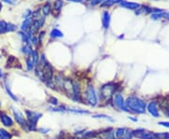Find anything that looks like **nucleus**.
<instances>
[{
    "instance_id": "nucleus-1",
    "label": "nucleus",
    "mask_w": 169,
    "mask_h": 139,
    "mask_svg": "<svg viewBox=\"0 0 169 139\" xmlns=\"http://www.w3.org/2000/svg\"><path fill=\"white\" fill-rule=\"evenodd\" d=\"M125 105L128 111L136 114H143L146 112L147 104L144 100L137 96H130L126 99Z\"/></svg>"
},
{
    "instance_id": "nucleus-2",
    "label": "nucleus",
    "mask_w": 169,
    "mask_h": 139,
    "mask_svg": "<svg viewBox=\"0 0 169 139\" xmlns=\"http://www.w3.org/2000/svg\"><path fill=\"white\" fill-rule=\"evenodd\" d=\"M116 84L113 82L102 85L101 90H100V94H101L102 99L103 101H105V102H109L110 100L113 99V96L116 93Z\"/></svg>"
},
{
    "instance_id": "nucleus-3",
    "label": "nucleus",
    "mask_w": 169,
    "mask_h": 139,
    "mask_svg": "<svg viewBox=\"0 0 169 139\" xmlns=\"http://www.w3.org/2000/svg\"><path fill=\"white\" fill-rule=\"evenodd\" d=\"M86 103L90 106H95L98 105V96L96 93V90L93 85H88L85 92Z\"/></svg>"
},
{
    "instance_id": "nucleus-4",
    "label": "nucleus",
    "mask_w": 169,
    "mask_h": 139,
    "mask_svg": "<svg viewBox=\"0 0 169 139\" xmlns=\"http://www.w3.org/2000/svg\"><path fill=\"white\" fill-rule=\"evenodd\" d=\"M26 117H27V127H29V130H36V125L38 120L40 119L41 114L34 111L26 110Z\"/></svg>"
},
{
    "instance_id": "nucleus-5",
    "label": "nucleus",
    "mask_w": 169,
    "mask_h": 139,
    "mask_svg": "<svg viewBox=\"0 0 169 139\" xmlns=\"http://www.w3.org/2000/svg\"><path fill=\"white\" fill-rule=\"evenodd\" d=\"M113 104L116 108L120 111H125V112H129L127 109L126 105H125V100H124L123 96L121 93L116 92L113 96Z\"/></svg>"
},
{
    "instance_id": "nucleus-6",
    "label": "nucleus",
    "mask_w": 169,
    "mask_h": 139,
    "mask_svg": "<svg viewBox=\"0 0 169 139\" xmlns=\"http://www.w3.org/2000/svg\"><path fill=\"white\" fill-rule=\"evenodd\" d=\"M133 136L139 139H157L156 134L152 132H149L145 129H137L135 131H133Z\"/></svg>"
},
{
    "instance_id": "nucleus-7",
    "label": "nucleus",
    "mask_w": 169,
    "mask_h": 139,
    "mask_svg": "<svg viewBox=\"0 0 169 139\" xmlns=\"http://www.w3.org/2000/svg\"><path fill=\"white\" fill-rule=\"evenodd\" d=\"M116 139H132L133 136V131L128 128H118L114 131Z\"/></svg>"
},
{
    "instance_id": "nucleus-8",
    "label": "nucleus",
    "mask_w": 169,
    "mask_h": 139,
    "mask_svg": "<svg viewBox=\"0 0 169 139\" xmlns=\"http://www.w3.org/2000/svg\"><path fill=\"white\" fill-rule=\"evenodd\" d=\"M147 109L152 117L159 118L160 113H159V109H158V104L156 101H151V102H149L147 106Z\"/></svg>"
},
{
    "instance_id": "nucleus-9",
    "label": "nucleus",
    "mask_w": 169,
    "mask_h": 139,
    "mask_svg": "<svg viewBox=\"0 0 169 139\" xmlns=\"http://www.w3.org/2000/svg\"><path fill=\"white\" fill-rule=\"evenodd\" d=\"M13 115H14V117H15V120H16V121L18 122L21 126L22 127H27V121L26 120V119H25V117H24V115H23V113L21 112V111H19L18 109H16V108H14L13 107Z\"/></svg>"
},
{
    "instance_id": "nucleus-10",
    "label": "nucleus",
    "mask_w": 169,
    "mask_h": 139,
    "mask_svg": "<svg viewBox=\"0 0 169 139\" xmlns=\"http://www.w3.org/2000/svg\"><path fill=\"white\" fill-rule=\"evenodd\" d=\"M119 4L121 7H123V8L130 9H135L140 8V4H138V3H134V2H128V1H123L122 0Z\"/></svg>"
},
{
    "instance_id": "nucleus-11",
    "label": "nucleus",
    "mask_w": 169,
    "mask_h": 139,
    "mask_svg": "<svg viewBox=\"0 0 169 139\" xmlns=\"http://www.w3.org/2000/svg\"><path fill=\"white\" fill-rule=\"evenodd\" d=\"M0 120H1L3 125L6 127H11L13 125V120H11V118L9 117L8 115H6V114H2V115L0 116Z\"/></svg>"
},
{
    "instance_id": "nucleus-12",
    "label": "nucleus",
    "mask_w": 169,
    "mask_h": 139,
    "mask_svg": "<svg viewBox=\"0 0 169 139\" xmlns=\"http://www.w3.org/2000/svg\"><path fill=\"white\" fill-rule=\"evenodd\" d=\"M99 136L101 139H116L115 134H114V131H105L102 132L99 134Z\"/></svg>"
},
{
    "instance_id": "nucleus-13",
    "label": "nucleus",
    "mask_w": 169,
    "mask_h": 139,
    "mask_svg": "<svg viewBox=\"0 0 169 139\" xmlns=\"http://www.w3.org/2000/svg\"><path fill=\"white\" fill-rule=\"evenodd\" d=\"M36 63L35 61H34V57H33V53L32 54L28 55V56L26 57V67H27V69L28 70H32V69L34 68V67H35Z\"/></svg>"
},
{
    "instance_id": "nucleus-14",
    "label": "nucleus",
    "mask_w": 169,
    "mask_h": 139,
    "mask_svg": "<svg viewBox=\"0 0 169 139\" xmlns=\"http://www.w3.org/2000/svg\"><path fill=\"white\" fill-rule=\"evenodd\" d=\"M110 24V14L108 11H104L102 14V25L105 29H107Z\"/></svg>"
},
{
    "instance_id": "nucleus-15",
    "label": "nucleus",
    "mask_w": 169,
    "mask_h": 139,
    "mask_svg": "<svg viewBox=\"0 0 169 139\" xmlns=\"http://www.w3.org/2000/svg\"><path fill=\"white\" fill-rule=\"evenodd\" d=\"M32 19L31 18H26L25 21H24V23L22 24V30L23 31H26L28 28H30L31 24H32Z\"/></svg>"
},
{
    "instance_id": "nucleus-16",
    "label": "nucleus",
    "mask_w": 169,
    "mask_h": 139,
    "mask_svg": "<svg viewBox=\"0 0 169 139\" xmlns=\"http://www.w3.org/2000/svg\"><path fill=\"white\" fill-rule=\"evenodd\" d=\"M122 0H105L104 2L102 3V7H111L113 5L116 4V3H120Z\"/></svg>"
},
{
    "instance_id": "nucleus-17",
    "label": "nucleus",
    "mask_w": 169,
    "mask_h": 139,
    "mask_svg": "<svg viewBox=\"0 0 169 139\" xmlns=\"http://www.w3.org/2000/svg\"><path fill=\"white\" fill-rule=\"evenodd\" d=\"M11 135L4 129H0V139H10Z\"/></svg>"
},
{
    "instance_id": "nucleus-18",
    "label": "nucleus",
    "mask_w": 169,
    "mask_h": 139,
    "mask_svg": "<svg viewBox=\"0 0 169 139\" xmlns=\"http://www.w3.org/2000/svg\"><path fill=\"white\" fill-rule=\"evenodd\" d=\"M63 6V0H56L54 3V9L57 11H59Z\"/></svg>"
},
{
    "instance_id": "nucleus-19",
    "label": "nucleus",
    "mask_w": 169,
    "mask_h": 139,
    "mask_svg": "<svg viewBox=\"0 0 169 139\" xmlns=\"http://www.w3.org/2000/svg\"><path fill=\"white\" fill-rule=\"evenodd\" d=\"M50 35L52 37H63V33L60 32L58 29H53Z\"/></svg>"
},
{
    "instance_id": "nucleus-20",
    "label": "nucleus",
    "mask_w": 169,
    "mask_h": 139,
    "mask_svg": "<svg viewBox=\"0 0 169 139\" xmlns=\"http://www.w3.org/2000/svg\"><path fill=\"white\" fill-rule=\"evenodd\" d=\"M7 26H8V23L5 21H0V35L7 32Z\"/></svg>"
},
{
    "instance_id": "nucleus-21",
    "label": "nucleus",
    "mask_w": 169,
    "mask_h": 139,
    "mask_svg": "<svg viewBox=\"0 0 169 139\" xmlns=\"http://www.w3.org/2000/svg\"><path fill=\"white\" fill-rule=\"evenodd\" d=\"M23 51H24V53H26L27 55V56H28V55H30V54H32V53H33L32 48L30 47V45H26V46L24 47Z\"/></svg>"
},
{
    "instance_id": "nucleus-22",
    "label": "nucleus",
    "mask_w": 169,
    "mask_h": 139,
    "mask_svg": "<svg viewBox=\"0 0 169 139\" xmlns=\"http://www.w3.org/2000/svg\"><path fill=\"white\" fill-rule=\"evenodd\" d=\"M92 118H94V119H105V120H113L111 118L107 115H103V114H97V115H93Z\"/></svg>"
},
{
    "instance_id": "nucleus-23",
    "label": "nucleus",
    "mask_w": 169,
    "mask_h": 139,
    "mask_svg": "<svg viewBox=\"0 0 169 139\" xmlns=\"http://www.w3.org/2000/svg\"><path fill=\"white\" fill-rule=\"evenodd\" d=\"M150 17L152 20H159L164 17V13H152Z\"/></svg>"
},
{
    "instance_id": "nucleus-24",
    "label": "nucleus",
    "mask_w": 169,
    "mask_h": 139,
    "mask_svg": "<svg viewBox=\"0 0 169 139\" xmlns=\"http://www.w3.org/2000/svg\"><path fill=\"white\" fill-rule=\"evenodd\" d=\"M42 11L44 15H48L51 12V6L50 4H45L42 7Z\"/></svg>"
},
{
    "instance_id": "nucleus-25",
    "label": "nucleus",
    "mask_w": 169,
    "mask_h": 139,
    "mask_svg": "<svg viewBox=\"0 0 169 139\" xmlns=\"http://www.w3.org/2000/svg\"><path fill=\"white\" fill-rule=\"evenodd\" d=\"M156 134L157 139H169L168 133H160V134Z\"/></svg>"
},
{
    "instance_id": "nucleus-26",
    "label": "nucleus",
    "mask_w": 169,
    "mask_h": 139,
    "mask_svg": "<svg viewBox=\"0 0 169 139\" xmlns=\"http://www.w3.org/2000/svg\"><path fill=\"white\" fill-rule=\"evenodd\" d=\"M49 103L52 104V105H54V106H57L58 105V100L56 98V97L52 96L49 98Z\"/></svg>"
},
{
    "instance_id": "nucleus-27",
    "label": "nucleus",
    "mask_w": 169,
    "mask_h": 139,
    "mask_svg": "<svg viewBox=\"0 0 169 139\" xmlns=\"http://www.w3.org/2000/svg\"><path fill=\"white\" fill-rule=\"evenodd\" d=\"M16 29V26L12 23H8V26H7V31L8 32H12Z\"/></svg>"
},
{
    "instance_id": "nucleus-28",
    "label": "nucleus",
    "mask_w": 169,
    "mask_h": 139,
    "mask_svg": "<svg viewBox=\"0 0 169 139\" xmlns=\"http://www.w3.org/2000/svg\"><path fill=\"white\" fill-rule=\"evenodd\" d=\"M105 0H91L90 1V5L91 6H96V5H99L101 4V3L104 2Z\"/></svg>"
},
{
    "instance_id": "nucleus-29",
    "label": "nucleus",
    "mask_w": 169,
    "mask_h": 139,
    "mask_svg": "<svg viewBox=\"0 0 169 139\" xmlns=\"http://www.w3.org/2000/svg\"><path fill=\"white\" fill-rule=\"evenodd\" d=\"M158 124H159L160 126L169 128V121H160V122H158Z\"/></svg>"
},
{
    "instance_id": "nucleus-30",
    "label": "nucleus",
    "mask_w": 169,
    "mask_h": 139,
    "mask_svg": "<svg viewBox=\"0 0 169 139\" xmlns=\"http://www.w3.org/2000/svg\"><path fill=\"white\" fill-rule=\"evenodd\" d=\"M6 89H7V92H8V93H9V95H10V97L13 99V100H17V98L12 94V92L9 91V86H8V84H6Z\"/></svg>"
},
{
    "instance_id": "nucleus-31",
    "label": "nucleus",
    "mask_w": 169,
    "mask_h": 139,
    "mask_svg": "<svg viewBox=\"0 0 169 139\" xmlns=\"http://www.w3.org/2000/svg\"><path fill=\"white\" fill-rule=\"evenodd\" d=\"M3 2L8 3L9 5H15L16 3L18 2V0H3Z\"/></svg>"
},
{
    "instance_id": "nucleus-32",
    "label": "nucleus",
    "mask_w": 169,
    "mask_h": 139,
    "mask_svg": "<svg viewBox=\"0 0 169 139\" xmlns=\"http://www.w3.org/2000/svg\"><path fill=\"white\" fill-rule=\"evenodd\" d=\"M87 139H101V138H100V136H98L97 134H93L92 136L88 137V138H87Z\"/></svg>"
},
{
    "instance_id": "nucleus-33",
    "label": "nucleus",
    "mask_w": 169,
    "mask_h": 139,
    "mask_svg": "<svg viewBox=\"0 0 169 139\" xmlns=\"http://www.w3.org/2000/svg\"><path fill=\"white\" fill-rule=\"evenodd\" d=\"M40 131H41V133H48V131H49V129H40Z\"/></svg>"
},
{
    "instance_id": "nucleus-34",
    "label": "nucleus",
    "mask_w": 169,
    "mask_h": 139,
    "mask_svg": "<svg viewBox=\"0 0 169 139\" xmlns=\"http://www.w3.org/2000/svg\"><path fill=\"white\" fill-rule=\"evenodd\" d=\"M31 14V11H30V10L28 9V10H27V11H26V14H25V17H27V16H28V15H30Z\"/></svg>"
},
{
    "instance_id": "nucleus-35",
    "label": "nucleus",
    "mask_w": 169,
    "mask_h": 139,
    "mask_svg": "<svg viewBox=\"0 0 169 139\" xmlns=\"http://www.w3.org/2000/svg\"><path fill=\"white\" fill-rule=\"evenodd\" d=\"M164 18H166L169 20V12L168 13H164Z\"/></svg>"
},
{
    "instance_id": "nucleus-36",
    "label": "nucleus",
    "mask_w": 169,
    "mask_h": 139,
    "mask_svg": "<svg viewBox=\"0 0 169 139\" xmlns=\"http://www.w3.org/2000/svg\"><path fill=\"white\" fill-rule=\"evenodd\" d=\"M129 119L132 120H133V121H137V119H133V118H132V117H129Z\"/></svg>"
},
{
    "instance_id": "nucleus-37",
    "label": "nucleus",
    "mask_w": 169,
    "mask_h": 139,
    "mask_svg": "<svg viewBox=\"0 0 169 139\" xmlns=\"http://www.w3.org/2000/svg\"><path fill=\"white\" fill-rule=\"evenodd\" d=\"M69 1H73V2H80L82 0H69Z\"/></svg>"
},
{
    "instance_id": "nucleus-38",
    "label": "nucleus",
    "mask_w": 169,
    "mask_h": 139,
    "mask_svg": "<svg viewBox=\"0 0 169 139\" xmlns=\"http://www.w3.org/2000/svg\"><path fill=\"white\" fill-rule=\"evenodd\" d=\"M71 139H82L81 137H78V136H75V137H72Z\"/></svg>"
},
{
    "instance_id": "nucleus-39",
    "label": "nucleus",
    "mask_w": 169,
    "mask_h": 139,
    "mask_svg": "<svg viewBox=\"0 0 169 139\" xmlns=\"http://www.w3.org/2000/svg\"><path fill=\"white\" fill-rule=\"evenodd\" d=\"M1 9H2V4H1V2H0V10H1Z\"/></svg>"
},
{
    "instance_id": "nucleus-40",
    "label": "nucleus",
    "mask_w": 169,
    "mask_h": 139,
    "mask_svg": "<svg viewBox=\"0 0 169 139\" xmlns=\"http://www.w3.org/2000/svg\"><path fill=\"white\" fill-rule=\"evenodd\" d=\"M0 106H1V103H0Z\"/></svg>"
}]
</instances>
